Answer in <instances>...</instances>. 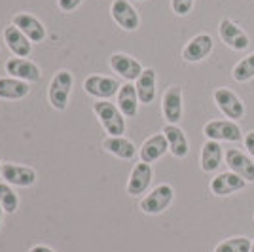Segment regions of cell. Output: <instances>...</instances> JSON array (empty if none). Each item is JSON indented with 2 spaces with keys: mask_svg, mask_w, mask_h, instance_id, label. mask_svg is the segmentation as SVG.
Instances as JSON below:
<instances>
[{
  "mask_svg": "<svg viewBox=\"0 0 254 252\" xmlns=\"http://www.w3.org/2000/svg\"><path fill=\"white\" fill-rule=\"evenodd\" d=\"M93 112L110 137H122L126 133V116L120 112L116 105L108 101H99L93 105Z\"/></svg>",
  "mask_w": 254,
  "mask_h": 252,
  "instance_id": "6da1fadb",
  "label": "cell"
},
{
  "mask_svg": "<svg viewBox=\"0 0 254 252\" xmlns=\"http://www.w3.org/2000/svg\"><path fill=\"white\" fill-rule=\"evenodd\" d=\"M72 85H74V78H72V72L70 70H57V74L53 76L52 84H50V89H48V99H50V105L63 112L66 110V105H68V97H70V91H72Z\"/></svg>",
  "mask_w": 254,
  "mask_h": 252,
  "instance_id": "7a4b0ae2",
  "label": "cell"
},
{
  "mask_svg": "<svg viewBox=\"0 0 254 252\" xmlns=\"http://www.w3.org/2000/svg\"><path fill=\"white\" fill-rule=\"evenodd\" d=\"M203 135L207 140H216V142H239L243 140V131L237 122L233 120H211L203 127Z\"/></svg>",
  "mask_w": 254,
  "mask_h": 252,
  "instance_id": "3957f363",
  "label": "cell"
},
{
  "mask_svg": "<svg viewBox=\"0 0 254 252\" xmlns=\"http://www.w3.org/2000/svg\"><path fill=\"white\" fill-rule=\"evenodd\" d=\"M212 97H214L216 108H218L228 120L239 122V120H243L245 118L243 101L233 93L232 89H228V87H218V89H214Z\"/></svg>",
  "mask_w": 254,
  "mask_h": 252,
  "instance_id": "277c9868",
  "label": "cell"
},
{
  "mask_svg": "<svg viewBox=\"0 0 254 252\" xmlns=\"http://www.w3.org/2000/svg\"><path fill=\"white\" fill-rule=\"evenodd\" d=\"M218 34L222 38V42L232 48L233 52H245L251 46V38L249 34L237 25L235 21H232L230 17H224L222 21L218 23Z\"/></svg>",
  "mask_w": 254,
  "mask_h": 252,
  "instance_id": "5b68a950",
  "label": "cell"
},
{
  "mask_svg": "<svg viewBox=\"0 0 254 252\" xmlns=\"http://www.w3.org/2000/svg\"><path fill=\"white\" fill-rule=\"evenodd\" d=\"M110 15H112V19L116 21L118 27L127 32L137 31L138 27H140L138 11L135 10V6H133L129 0H112Z\"/></svg>",
  "mask_w": 254,
  "mask_h": 252,
  "instance_id": "8992f818",
  "label": "cell"
},
{
  "mask_svg": "<svg viewBox=\"0 0 254 252\" xmlns=\"http://www.w3.org/2000/svg\"><path fill=\"white\" fill-rule=\"evenodd\" d=\"M120 87L122 85L116 78H108V76H101V74H91V76L85 78L84 82L85 93L95 97L99 101H108L110 97L118 95Z\"/></svg>",
  "mask_w": 254,
  "mask_h": 252,
  "instance_id": "52a82bcc",
  "label": "cell"
},
{
  "mask_svg": "<svg viewBox=\"0 0 254 252\" xmlns=\"http://www.w3.org/2000/svg\"><path fill=\"white\" fill-rule=\"evenodd\" d=\"M173 197H175V191L169 184H159L140 201V210L146 214H161L171 205Z\"/></svg>",
  "mask_w": 254,
  "mask_h": 252,
  "instance_id": "ba28073f",
  "label": "cell"
},
{
  "mask_svg": "<svg viewBox=\"0 0 254 252\" xmlns=\"http://www.w3.org/2000/svg\"><path fill=\"white\" fill-rule=\"evenodd\" d=\"M212 48H214V40L211 34H207V32L195 34L190 42L184 46L182 59L186 63H201L203 59H207L211 55Z\"/></svg>",
  "mask_w": 254,
  "mask_h": 252,
  "instance_id": "9c48e42d",
  "label": "cell"
},
{
  "mask_svg": "<svg viewBox=\"0 0 254 252\" xmlns=\"http://www.w3.org/2000/svg\"><path fill=\"white\" fill-rule=\"evenodd\" d=\"M11 25H15V27H17V29H19L32 44L44 42L46 36H48L44 23L40 21L38 17H34V15H31V13H25V11L15 13V15L11 17Z\"/></svg>",
  "mask_w": 254,
  "mask_h": 252,
  "instance_id": "30bf717a",
  "label": "cell"
},
{
  "mask_svg": "<svg viewBox=\"0 0 254 252\" xmlns=\"http://www.w3.org/2000/svg\"><path fill=\"white\" fill-rule=\"evenodd\" d=\"M224 161L232 173L239 175L247 182H254V161L245 152L237 150V148H228L224 154Z\"/></svg>",
  "mask_w": 254,
  "mask_h": 252,
  "instance_id": "8fae6325",
  "label": "cell"
},
{
  "mask_svg": "<svg viewBox=\"0 0 254 252\" xmlns=\"http://www.w3.org/2000/svg\"><path fill=\"white\" fill-rule=\"evenodd\" d=\"M161 110L163 118L171 126H179L182 120V87L180 85H169L161 99Z\"/></svg>",
  "mask_w": 254,
  "mask_h": 252,
  "instance_id": "7c38bea8",
  "label": "cell"
},
{
  "mask_svg": "<svg viewBox=\"0 0 254 252\" xmlns=\"http://www.w3.org/2000/svg\"><path fill=\"white\" fill-rule=\"evenodd\" d=\"M247 184L249 182L245 179H241L239 175H235L232 171H226V173H218L211 180V191L212 195H216V197H226V195H232L235 191L245 189Z\"/></svg>",
  "mask_w": 254,
  "mask_h": 252,
  "instance_id": "4fadbf2b",
  "label": "cell"
},
{
  "mask_svg": "<svg viewBox=\"0 0 254 252\" xmlns=\"http://www.w3.org/2000/svg\"><path fill=\"white\" fill-rule=\"evenodd\" d=\"M6 72L17 78V80H23L27 84L31 82H40L42 78V72H40V66L36 63H32L29 59H23V57H11L6 61Z\"/></svg>",
  "mask_w": 254,
  "mask_h": 252,
  "instance_id": "5bb4252c",
  "label": "cell"
},
{
  "mask_svg": "<svg viewBox=\"0 0 254 252\" xmlns=\"http://www.w3.org/2000/svg\"><path fill=\"white\" fill-rule=\"evenodd\" d=\"M110 68L118 72L124 80L127 82H137V78L142 74V64L138 63L135 57H131V55H127V53H114L112 57H110Z\"/></svg>",
  "mask_w": 254,
  "mask_h": 252,
  "instance_id": "9a60e30c",
  "label": "cell"
},
{
  "mask_svg": "<svg viewBox=\"0 0 254 252\" xmlns=\"http://www.w3.org/2000/svg\"><path fill=\"white\" fill-rule=\"evenodd\" d=\"M2 179H6L11 186L29 188L36 182V171L27 165H15V163H4L2 165Z\"/></svg>",
  "mask_w": 254,
  "mask_h": 252,
  "instance_id": "2e32d148",
  "label": "cell"
},
{
  "mask_svg": "<svg viewBox=\"0 0 254 252\" xmlns=\"http://www.w3.org/2000/svg\"><path fill=\"white\" fill-rule=\"evenodd\" d=\"M167 152H169V144H167L165 135L163 133H156V135H152V137H148L142 142L138 154H140V161L154 163V161L163 158Z\"/></svg>",
  "mask_w": 254,
  "mask_h": 252,
  "instance_id": "e0dca14e",
  "label": "cell"
},
{
  "mask_svg": "<svg viewBox=\"0 0 254 252\" xmlns=\"http://www.w3.org/2000/svg\"><path fill=\"white\" fill-rule=\"evenodd\" d=\"M2 36H4V40H6V46L10 48V52L13 53L15 57L27 59L32 53V42L15 27V25L6 27L4 32H2Z\"/></svg>",
  "mask_w": 254,
  "mask_h": 252,
  "instance_id": "ac0fdd59",
  "label": "cell"
},
{
  "mask_svg": "<svg viewBox=\"0 0 254 252\" xmlns=\"http://www.w3.org/2000/svg\"><path fill=\"white\" fill-rule=\"evenodd\" d=\"M152 175H154V171L150 167V163H144V161L137 163L131 171V177H129V182H127V193L129 195L144 193L148 189L150 182H152Z\"/></svg>",
  "mask_w": 254,
  "mask_h": 252,
  "instance_id": "d6986e66",
  "label": "cell"
},
{
  "mask_svg": "<svg viewBox=\"0 0 254 252\" xmlns=\"http://www.w3.org/2000/svg\"><path fill=\"white\" fill-rule=\"evenodd\" d=\"M165 138H167V144H169V152L175 156V158H186L188 156V152H190V144H188V138H186V133L180 129L179 126H167L163 127V131H161Z\"/></svg>",
  "mask_w": 254,
  "mask_h": 252,
  "instance_id": "ffe728a7",
  "label": "cell"
},
{
  "mask_svg": "<svg viewBox=\"0 0 254 252\" xmlns=\"http://www.w3.org/2000/svg\"><path fill=\"white\" fill-rule=\"evenodd\" d=\"M138 105H140V101H138L137 87L131 84V82H126V84L120 87V91H118L116 106L126 118H135L138 112Z\"/></svg>",
  "mask_w": 254,
  "mask_h": 252,
  "instance_id": "44dd1931",
  "label": "cell"
},
{
  "mask_svg": "<svg viewBox=\"0 0 254 252\" xmlns=\"http://www.w3.org/2000/svg\"><path fill=\"white\" fill-rule=\"evenodd\" d=\"M156 80H158V74L154 68H144L142 74L137 78L135 82V87H137V95H138V101L142 105H152L154 99H156Z\"/></svg>",
  "mask_w": 254,
  "mask_h": 252,
  "instance_id": "7402d4cb",
  "label": "cell"
},
{
  "mask_svg": "<svg viewBox=\"0 0 254 252\" xmlns=\"http://www.w3.org/2000/svg\"><path fill=\"white\" fill-rule=\"evenodd\" d=\"M31 91V87L27 82L17 80L13 76H2L0 78V99H6V101H19L25 99Z\"/></svg>",
  "mask_w": 254,
  "mask_h": 252,
  "instance_id": "603a6c76",
  "label": "cell"
},
{
  "mask_svg": "<svg viewBox=\"0 0 254 252\" xmlns=\"http://www.w3.org/2000/svg\"><path fill=\"white\" fill-rule=\"evenodd\" d=\"M222 146L216 140H205L201 148V171L203 173H214L222 163Z\"/></svg>",
  "mask_w": 254,
  "mask_h": 252,
  "instance_id": "cb8c5ba5",
  "label": "cell"
},
{
  "mask_svg": "<svg viewBox=\"0 0 254 252\" xmlns=\"http://www.w3.org/2000/svg\"><path fill=\"white\" fill-rule=\"evenodd\" d=\"M103 148L108 154L116 156L120 159H133L137 154V148L126 137H108L103 140Z\"/></svg>",
  "mask_w": 254,
  "mask_h": 252,
  "instance_id": "d4e9b609",
  "label": "cell"
},
{
  "mask_svg": "<svg viewBox=\"0 0 254 252\" xmlns=\"http://www.w3.org/2000/svg\"><path fill=\"white\" fill-rule=\"evenodd\" d=\"M232 76L235 82H249L254 78V52L243 57L239 63L233 66Z\"/></svg>",
  "mask_w": 254,
  "mask_h": 252,
  "instance_id": "484cf974",
  "label": "cell"
},
{
  "mask_svg": "<svg viewBox=\"0 0 254 252\" xmlns=\"http://www.w3.org/2000/svg\"><path fill=\"white\" fill-rule=\"evenodd\" d=\"M0 207L6 214H13L19 207V197L8 186V182H0Z\"/></svg>",
  "mask_w": 254,
  "mask_h": 252,
  "instance_id": "4316f807",
  "label": "cell"
},
{
  "mask_svg": "<svg viewBox=\"0 0 254 252\" xmlns=\"http://www.w3.org/2000/svg\"><path fill=\"white\" fill-rule=\"evenodd\" d=\"M251 247L253 241L249 237H230L220 243L214 252H251Z\"/></svg>",
  "mask_w": 254,
  "mask_h": 252,
  "instance_id": "83f0119b",
  "label": "cell"
},
{
  "mask_svg": "<svg viewBox=\"0 0 254 252\" xmlns=\"http://www.w3.org/2000/svg\"><path fill=\"white\" fill-rule=\"evenodd\" d=\"M195 4V0H171V8H173V13L179 15V17H184L188 15Z\"/></svg>",
  "mask_w": 254,
  "mask_h": 252,
  "instance_id": "f1b7e54d",
  "label": "cell"
},
{
  "mask_svg": "<svg viewBox=\"0 0 254 252\" xmlns=\"http://www.w3.org/2000/svg\"><path fill=\"white\" fill-rule=\"evenodd\" d=\"M82 2H84V0H57V6H59L61 11L68 13V11H74Z\"/></svg>",
  "mask_w": 254,
  "mask_h": 252,
  "instance_id": "f546056e",
  "label": "cell"
},
{
  "mask_svg": "<svg viewBox=\"0 0 254 252\" xmlns=\"http://www.w3.org/2000/svg\"><path fill=\"white\" fill-rule=\"evenodd\" d=\"M245 148L249 150V154H251V158L254 159V131H249L247 135H245Z\"/></svg>",
  "mask_w": 254,
  "mask_h": 252,
  "instance_id": "4dcf8cb0",
  "label": "cell"
},
{
  "mask_svg": "<svg viewBox=\"0 0 254 252\" xmlns=\"http://www.w3.org/2000/svg\"><path fill=\"white\" fill-rule=\"evenodd\" d=\"M29 252H53L50 247H44V245H38V247H32Z\"/></svg>",
  "mask_w": 254,
  "mask_h": 252,
  "instance_id": "1f68e13d",
  "label": "cell"
},
{
  "mask_svg": "<svg viewBox=\"0 0 254 252\" xmlns=\"http://www.w3.org/2000/svg\"><path fill=\"white\" fill-rule=\"evenodd\" d=\"M2 212H4V210H2V207H0V224H2Z\"/></svg>",
  "mask_w": 254,
  "mask_h": 252,
  "instance_id": "d6a6232c",
  "label": "cell"
},
{
  "mask_svg": "<svg viewBox=\"0 0 254 252\" xmlns=\"http://www.w3.org/2000/svg\"><path fill=\"white\" fill-rule=\"evenodd\" d=\"M2 165H4V163H2V161H0V177H2Z\"/></svg>",
  "mask_w": 254,
  "mask_h": 252,
  "instance_id": "836d02e7",
  "label": "cell"
},
{
  "mask_svg": "<svg viewBox=\"0 0 254 252\" xmlns=\"http://www.w3.org/2000/svg\"><path fill=\"white\" fill-rule=\"evenodd\" d=\"M251 252H254V241H253V247H251Z\"/></svg>",
  "mask_w": 254,
  "mask_h": 252,
  "instance_id": "e575fe53",
  "label": "cell"
},
{
  "mask_svg": "<svg viewBox=\"0 0 254 252\" xmlns=\"http://www.w3.org/2000/svg\"><path fill=\"white\" fill-rule=\"evenodd\" d=\"M137 2H144V0H137Z\"/></svg>",
  "mask_w": 254,
  "mask_h": 252,
  "instance_id": "d590c367",
  "label": "cell"
}]
</instances>
